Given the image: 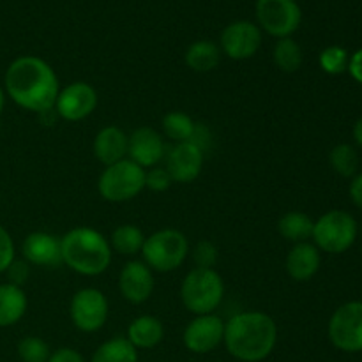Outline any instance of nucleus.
I'll return each mask as SVG.
<instances>
[{
    "label": "nucleus",
    "mask_w": 362,
    "mask_h": 362,
    "mask_svg": "<svg viewBox=\"0 0 362 362\" xmlns=\"http://www.w3.org/2000/svg\"><path fill=\"white\" fill-rule=\"evenodd\" d=\"M145 189V170L131 159L105 166L98 180V191L103 200L124 204L136 198Z\"/></svg>",
    "instance_id": "7"
},
{
    "label": "nucleus",
    "mask_w": 362,
    "mask_h": 362,
    "mask_svg": "<svg viewBox=\"0 0 362 362\" xmlns=\"http://www.w3.org/2000/svg\"><path fill=\"white\" fill-rule=\"evenodd\" d=\"M165 338V325L158 317L141 315L136 317L127 327L126 339L136 350H148L158 346Z\"/></svg>",
    "instance_id": "20"
},
{
    "label": "nucleus",
    "mask_w": 362,
    "mask_h": 362,
    "mask_svg": "<svg viewBox=\"0 0 362 362\" xmlns=\"http://www.w3.org/2000/svg\"><path fill=\"white\" fill-rule=\"evenodd\" d=\"M165 168L173 182L191 184L200 177L204 168L205 152L193 141H180L166 151Z\"/></svg>",
    "instance_id": "14"
},
{
    "label": "nucleus",
    "mask_w": 362,
    "mask_h": 362,
    "mask_svg": "<svg viewBox=\"0 0 362 362\" xmlns=\"http://www.w3.org/2000/svg\"><path fill=\"white\" fill-rule=\"evenodd\" d=\"M16 260V247L11 233L0 225V274H6L9 265Z\"/></svg>",
    "instance_id": "33"
},
{
    "label": "nucleus",
    "mask_w": 362,
    "mask_h": 362,
    "mask_svg": "<svg viewBox=\"0 0 362 362\" xmlns=\"http://www.w3.org/2000/svg\"><path fill=\"white\" fill-rule=\"evenodd\" d=\"M6 274H7V278H9V281L7 283L23 286V283L27 281V278H28V264L27 262L14 260L13 264L9 265V269L6 271Z\"/></svg>",
    "instance_id": "34"
},
{
    "label": "nucleus",
    "mask_w": 362,
    "mask_h": 362,
    "mask_svg": "<svg viewBox=\"0 0 362 362\" xmlns=\"http://www.w3.org/2000/svg\"><path fill=\"white\" fill-rule=\"evenodd\" d=\"M165 136L152 127H138L129 134L127 141V159L136 163L144 170L159 166L166 156Z\"/></svg>",
    "instance_id": "15"
},
{
    "label": "nucleus",
    "mask_w": 362,
    "mask_h": 362,
    "mask_svg": "<svg viewBox=\"0 0 362 362\" xmlns=\"http://www.w3.org/2000/svg\"><path fill=\"white\" fill-rule=\"evenodd\" d=\"M98 92L87 81H73L60 88L53 112L67 122H80L98 108Z\"/></svg>",
    "instance_id": "11"
},
{
    "label": "nucleus",
    "mask_w": 362,
    "mask_h": 362,
    "mask_svg": "<svg viewBox=\"0 0 362 362\" xmlns=\"http://www.w3.org/2000/svg\"><path fill=\"white\" fill-rule=\"evenodd\" d=\"M262 30L257 23L237 20L226 25L219 37V48L232 60H246L257 55L262 46Z\"/></svg>",
    "instance_id": "12"
},
{
    "label": "nucleus",
    "mask_w": 362,
    "mask_h": 362,
    "mask_svg": "<svg viewBox=\"0 0 362 362\" xmlns=\"http://www.w3.org/2000/svg\"><path fill=\"white\" fill-rule=\"evenodd\" d=\"M352 136H354V140H356L357 147H361V148H362V117H361L359 120H357L356 124H354Z\"/></svg>",
    "instance_id": "38"
},
{
    "label": "nucleus",
    "mask_w": 362,
    "mask_h": 362,
    "mask_svg": "<svg viewBox=\"0 0 362 362\" xmlns=\"http://www.w3.org/2000/svg\"><path fill=\"white\" fill-rule=\"evenodd\" d=\"M161 127L163 134L168 140H172L173 144H180V141H191V138L194 136V131H197V122L186 112L173 110L163 117Z\"/></svg>",
    "instance_id": "27"
},
{
    "label": "nucleus",
    "mask_w": 362,
    "mask_h": 362,
    "mask_svg": "<svg viewBox=\"0 0 362 362\" xmlns=\"http://www.w3.org/2000/svg\"><path fill=\"white\" fill-rule=\"evenodd\" d=\"M223 343L233 359L262 362L274 352L278 343V325L267 313L240 311L225 322Z\"/></svg>",
    "instance_id": "2"
},
{
    "label": "nucleus",
    "mask_w": 362,
    "mask_h": 362,
    "mask_svg": "<svg viewBox=\"0 0 362 362\" xmlns=\"http://www.w3.org/2000/svg\"><path fill=\"white\" fill-rule=\"evenodd\" d=\"M258 27L276 39L292 37L300 27L303 11L296 0H257Z\"/></svg>",
    "instance_id": "9"
},
{
    "label": "nucleus",
    "mask_w": 362,
    "mask_h": 362,
    "mask_svg": "<svg viewBox=\"0 0 362 362\" xmlns=\"http://www.w3.org/2000/svg\"><path fill=\"white\" fill-rule=\"evenodd\" d=\"M357 221L350 212L327 211L315 221L311 239L320 251L329 255H341L354 246L357 239Z\"/></svg>",
    "instance_id": "6"
},
{
    "label": "nucleus",
    "mask_w": 362,
    "mask_h": 362,
    "mask_svg": "<svg viewBox=\"0 0 362 362\" xmlns=\"http://www.w3.org/2000/svg\"><path fill=\"white\" fill-rule=\"evenodd\" d=\"M127 141L129 134L124 133L119 126H105L94 136L92 151L101 165H115L127 158Z\"/></svg>",
    "instance_id": "19"
},
{
    "label": "nucleus",
    "mask_w": 362,
    "mask_h": 362,
    "mask_svg": "<svg viewBox=\"0 0 362 362\" xmlns=\"http://www.w3.org/2000/svg\"><path fill=\"white\" fill-rule=\"evenodd\" d=\"M189 240L180 230L163 228L145 237L141 257L152 272H173L186 262Z\"/></svg>",
    "instance_id": "5"
},
{
    "label": "nucleus",
    "mask_w": 362,
    "mask_h": 362,
    "mask_svg": "<svg viewBox=\"0 0 362 362\" xmlns=\"http://www.w3.org/2000/svg\"><path fill=\"white\" fill-rule=\"evenodd\" d=\"M191 255H193L194 265L200 269H214L216 264H218V247L207 239L197 243Z\"/></svg>",
    "instance_id": "31"
},
{
    "label": "nucleus",
    "mask_w": 362,
    "mask_h": 362,
    "mask_svg": "<svg viewBox=\"0 0 362 362\" xmlns=\"http://www.w3.org/2000/svg\"><path fill=\"white\" fill-rule=\"evenodd\" d=\"M327 336L332 346L346 354L362 352V303L350 300L341 304L327 325Z\"/></svg>",
    "instance_id": "8"
},
{
    "label": "nucleus",
    "mask_w": 362,
    "mask_h": 362,
    "mask_svg": "<svg viewBox=\"0 0 362 362\" xmlns=\"http://www.w3.org/2000/svg\"><path fill=\"white\" fill-rule=\"evenodd\" d=\"M225 338V320L219 315H197L182 332V341L189 352L204 356L214 352Z\"/></svg>",
    "instance_id": "13"
},
{
    "label": "nucleus",
    "mask_w": 362,
    "mask_h": 362,
    "mask_svg": "<svg viewBox=\"0 0 362 362\" xmlns=\"http://www.w3.org/2000/svg\"><path fill=\"white\" fill-rule=\"evenodd\" d=\"M28 308L23 286L0 283V327H13L25 317Z\"/></svg>",
    "instance_id": "21"
},
{
    "label": "nucleus",
    "mask_w": 362,
    "mask_h": 362,
    "mask_svg": "<svg viewBox=\"0 0 362 362\" xmlns=\"http://www.w3.org/2000/svg\"><path fill=\"white\" fill-rule=\"evenodd\" d=\"M69 317L74 327L81 332H98L105 327L110 317V303L98 288H81L73 296L69 304Z\"/></svg>",
    "instance_id": "10"
},
{
    "label": "nucleus",
    "mask_w": 362,
    "mask_h": 362,
    "mask_svg": "<svg viewBox=\"0 0 362 362\" xmlns=\"http://www.w3.org/2000/svg\"><path fill=\"white\" fill-rule=\"evenodd\" d=\"M272 60H274V66L278 67L281 73L292 74L297 73L303 66V48H300L299 42L292 37H283L278 39L272 49Z\"/></svg>",
    "instance_id": "24"
},
{
    "label": "nucleus",
    "mask_w": 362,
    "mask_h": 362,
    "mask_svg": "<svg viewBox=\"0 0 362 362\" xmlns=\"http://www.w3.org/2000/svg\"><path fill=\"white\" fill-rule=\"evenodd\" d=\"M180 300L189 313H216L225 297V281L216 269L194 267L180 283Z\"/></svg>",
    "instance_id": "4"
},
{
    "label": "nucleus",
    "mask_w": 362,
    "mask_h": 362,
    "mask_svg": "<svg viewBox=\"0 0 362 362\" xmlns=\"http://www.w3.org/2000/svg\"><path fill=\"white\" fill-rule=\"evenodd\" d=\"M154 272L144 260H129L119 274L120 296L131 304H144L154 292Z\"/></svg>",
    "instance_id": "16"
},
{
    "label": "nucleus",
    "mask_w": 362,
    "mask_h": 362,
    "mask_svg": "<svg viewBox=\"0 0 362 362\" xmlns=\"http://www.w3.org/2000/svg\"><path fill=\"white\" fill-rule=\"evenodd\" d=\"M346 71H349L350 76H352L357 83L362 85V48H359L356 53L350 55L349 69Z\"/></svg>",
    "instance_id": "37"
},
{
    "label": "nucleus",
    "mask_w": 362,
    "mask_h": 362,
    "mask_svg": "<svg viewBox=\"0 0 362 362\" xmlns=\"http://www.w3.org/2000/svg\"><path fill=\"white\" fill-rule=\"evenodd\" d=\"M21 255L28 265L42 269H59L64 265L60 237L46 232H32L21 244Z\"/></svg>",
    "instance_id": "17"
},
{
    "label": "nucleus",
    "mask_w": 362,
    "mask_h": 362,
    "mask_svg": "<svg viewBox=\"0 0 362 362\" xmlns=\"http://www.w3.org/2000/svg\"><path fill=\"white\" fill-rule=\"evenodd\" d=\"M62 260L64 265L81 276H99L112 264V246L110 240L90 226H76L71 228L64 237Z\"/></svg>",
    "instance_id": "3"
},
{
    "label": "nucleus",
    "mask_w": 362,
    "mask_h": 362,
    "mask_svg": "<svg viewBox=\"0 0 362 362\" xmlns=\"http://www.w3.org/2000/svg\"><path fill=\"white\" fill-rule=\"evenodd\" d=\"M184 60H186V66L193 69L194 73H211L219 66L221 48L216 42L200 39V41H194L187 46Z\"/></svg>",
    "instance_id": "22"
},
{
    "label": "nucleus",
    "mask_w": 362,
    "mask_h": 362,
    "mask_svg": "<svg viewBox=\"0 0 362 362\" xmlns=\"http://www.w3.org/2000/svg\"><path fill=\"white\" fill-rule=\"evenodd\" d=\"M349 60L350 55L343 46L332 45L327 46L320 52L318 55V64H320V69L325 74H331V76H338L343 74L349 69Z\"/></svg>",
    "instance_id": "29"
},
{
    "label": "nucleus",
    "mask_w": 362,
    "mask_h": 362,
    "mask_svg": "<svg viewBox=\"0 0 362 362\" xmlns=\"http://www.w3.org/2000/svg\"><path fill=\"white\" fill-rule=\"evenodd\" d=\"M322 265V255L320 250L315 246L313 243H299L293 244L290 247L288 255L285 260L286 274L293 279V281H310Z\"/></svg>",
    "instance_id": "18"
},
{
    "label": "nucleus",
    "mask_w": 362,
    "mask_h": 362,
    "mask_svg": "<svg viewBox=\"0 0 362 362\" xmlns=\"http://www.w3.org/2000/svg\"><path fill=\"white\" fill-rule=\"evenodd\" d=\"M7 98L27 112L45 115L55 108L60 85L55 71L35 55H21L7 66L4 74Z\"/></svg>",
    "instance_id": "1"
},
{
    "label": "nucleus",
    "mask_w": 362,
    "mask_h": 362,
    "mask_svg": "<svg viewBox=\"0 0 362 362\" xmlns=\"http://www.w3.org/2000/svg\"><path fill=\"white\" fill-rule=\"evenodd\" d=\"M329 163L338 175L352 179L354 175H357V168H359V154L354 145L338 144L329 152Z\"/></svg>",
    "instance_id": "28"
},
{
    "label": "nucleus",
    "mask_w": 362,
    "mask_h": 362,
    "mask_svg": "<svg viewBox=\"0 0 362 362\" xmlns=\"http://www.w3.org/2000/svg\"><path fill=\"white\" fill-rule=\"evenodd\" d=\"M6 90H4V87L2 85H0V117H2V113H4V108H6Z\"/></svg>",
    "instance_id": "39"
},
{
    "label": "nucleus",
    "mask_w": 362,
    "mask_h": 362,
    "mask_svg": "<svg viewBox=\"0 0 362 362\" xmlns=\"http://www.w3.org/2000/svg\"><path fill=\"white\" fill-rule=\"evenodd\" d=\"M313 225L315 221L306 214V212L288 211L279 218L278 232L279 235H281L285 240H288V243L299 244V243H306L308 239H311Z\"/></svg>",
    "instance_id": "23"
},
{
    "label": "nucleus",
    "mask_w": 362,
    "mask_h": 362,
    "mask_svg": "<svg viewBox=\"0 0 362 362\" xmlns=\"http://www.w3.org/2000/svg\"><path fill=\"white\" fill-rule=\"evenodd\" d=\"M144 243V232L134 225H119L110 237L112 251L122 255V257H134V255L141 253Z\"/></svg>",
    "instance_id": "25"
},
{
    "label": "nucleus",
    "mask_w": 362,
    "mask_h": 362,
    "mask_svg": "<svg viewBox=\"0 0 362 362\" xmlns=\"http://www.w3.org/2000/svg\"><path fill=\"white\" fill-rule=\"evenodd\" d=\"M48 362H85V359H83V356L78 352V350L62 346V349L52 352Z\"/></svg>",
    "instance_id": "35"
},
{
    "label": "nucleus",
    "mask_w": 362,
    "mask_h": 362,
    "mask_svg": "<svg viewBox=\"0 0 362 362\" xmlns=\"http://www.w3.org/2000/svg\"><path fill=\"white\" fill-rule=\"evenodd\" d=\"M349 194L352 204L356 205L359 211H362V172L352 177V182L349 186Z\"/></svg>",
    "instance_id": "36"
},
{
    "label": "nucleus",
    "mask_w": 362,
    "mask_h": 362,
    "mask_svg": "<svg viewBox=\"0 0 362 362\" xmlns=\"http://www.w3.org/2000/svg\"><path fill=\"white\" fill-rule=\"evenodd\" d=\"M18 357L21 362H48L52 350L39 336H25L18 343Z\"/></svg>",
    "instance_id": "30"
},
{
    "label": "nucleus",
    "mask_w": 362,
    "mask_h": 362,
    "mask_svg": "<svg viewBox=\"0 0 362 362\" xmlns=\"http://www.w3.org/2000/svg\"><path fill=\"white\" fill-rule=\"evenodd\" d=\"M172 184V177L166 172L165 166H154L151 170H145V189H151L154 193H163V191L170 189Z\"/></svg>",
    "instance_id": "32"
},
{
    "label": "nucleus",
    "mask_w": 362,
    "mask_h": 362,
    "mask_svg": "<svg viewBox=\"0 0 362 362\" xmlns=\"http://www.w3.org/2000/svg\"><path fill=\"white\" fill-rule=\"evenodd\" d=\"M90 362H138V350L124 336L101 343Z\"/></svg>",
    "instance_id": "26"
}]
</instances>
